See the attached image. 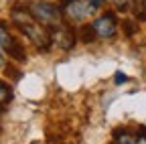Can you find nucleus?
<instances>
[{
    "instance_id": "nucleus-3",
    "label": "nucleus",
    "mask_w": 146,
    "mask_h": 144,
    "mask_svg": "<svg viewBox=\"0 0 146 144\" xmlns=\"http://www.w3.org/2000/svg\"><path fill=\"white\" fill-rule=\"evenodd\" d=\"M49 31H51V41L57 43L63 51L73 49V45H75V33H73V29H71L69 25L59 23V25L51 27Z\"/></svg>"
},
{
    "instance_id": "nucleus-2",
    "label": "nucleus",
    "mask_w": 146,
    "mask_h": 144,
    "mask_svg": "<svg viewBox=\"0 0 146 144\" xmlns=\"http://www.w3.org/2000/svg\"><path fill=\"white\" fill-rule=\"evenodd\" d=\"M29 12L33 14V19L36 23H41L47 29H51V27L61 23V10L57 6L49 4V2H33Z\"/></svg>"
},
{
    "instance_id": "nucleus-14",
    "label": "nucleus",
    "mask_w": 146,
    "mask_h": 144,
    "mask_svg": "<svg viewBox=\"0 0 146 144\" xmlns=\"http://www.w3.org/2000/svg\"><path fill=\"white\" fill-rule=\"evenodd\" d=\"M126 27H128V29H126V33H128V35H132V33L136 31V29H134V23H126Z\"/></svg>"
},
{
    "instance_id": "nucleus-10",
    "label": "nucleus",
    "mask_w": 146,
    "mask_h": 144,
    "mask_svg": "<svg viewBox=\"0 0 146 144\" xmlns=\"http://www.w3.org/2000/svg\"><path fill=\"white\" fill-rule=\"evenodd\" d=\"M85 2H87V6H89L91 12H96L98 8H102V6L106 4V0H85Z\"/></svg>"
},
{
    "instance_id": "nucleus-8",
    "label": "nucleus",
    "mask_w": 146,
    "mask_h": 144,
    "mask_svg": "<svg viewBox=\"0 0 146 144\" xmlns=\"http://www.w3.org/2000/svg\"><path fill=\"white\" fill-rule=\"evenodd\" d=\"M114 138H116V144H136V140L128 134L126 130H116L114 132Z\"/></svg>"
},
{
    "instance_id": "nucleus-13",
    "label": "nucleus",
    "mask_w": 146,
    "mask_h": 144,
    "mask_svg": "<svg viewBox=\"0 0 146 144\" xmlns=\"http://www.w3.org/2000/svg\"><path fill=\"white\" fill-rule=\"evenodd\" d=\"M126 79H128V77L122 73V71H118V73H116V83H124Z\"/></svg>"
},
{
    "instance_id": "nucleus-4",
    "label": "nucleus",
    "mask_w": 146,
    "mask_h": 144,
    "mask_svg": "<svg viewBox=\"0 0 146 144\" xmlns=\"http://www.w3.org/2000/svg\"><path fill=\"white\" fill-rule=\"evenodd\" d=\"M61 12L71 23H81L83 19H87V16L91 14V10H89L85 0H67V2L63 4V8H61Z\"/></svg>"
},
{
    "instance_id": "nucleus-15",
    "label": "nucleus",
    "mask_w": 146,
    "mask_h": 144,
    "mask_svg": "<svg viewBox=\"0 0 146 144\" xmlns=\"http://www.w3.org/2000/svg\"><path fill=\"white\" fill-rule=\"evenodd\" d=\"M4 65V57H2V51H0V67Z\"/></svg>"
},
{
    "instance_id": "nucleus-1",
    "label": "nucleus",
    "mask_w": 146,
    "mask_h": 144,
    "mask_svg": "<svg viewBox=\"0 0 146 144\" xmlns=\"http://www.w3.org/2000/svg\"><path fill=\"white\" fill-rule=\"evenodd\" d=\"M12 21L16 23V27L21 29L41 51H47V49H49V43H53V41H51V31H49L47 27H43L41 23H36L29 10L14 8V10H12Z\"/></svg>"
},
{
    "instance_id": "nucleus-6",
    "label": "nucleus",
    "mask_w": 146,
    "mask_h": 144,
    "mask_svg": "<svg viewBox=\"0 0 146 144\" xmlns=\"http://www.w3.org/2000/svg\"><path fill=\"white\" fill-rule=\"evenodd\" d=\"M0 47L2 49H6L10 55L14 57V59H18V61H25V49L18 45L12 37H10V33H8V29L0 23Z\"/></svg>"
},
{
    "instance_id": "nucleus-11",
    "label": "nucleus",
    "mask_w": 146,
    "mask_h": 144,
    "mask_svg": "<svg viewBox=\"0 0 146 144\" xmlns=\"http://www.w3.org/2000/svg\"><path fill=\"white\" fill-rule=\"evenodd\" d=\"M136 144H146V128H144V126L140 128V136H138Z\"/></svg>"
},
{
    "instance_id": "nucleus-7",
    "label": "nucleus",
    "mask_w": 146,
    "mask_h": 144,
    "mask_svg": "<svg viewBox=\"0 0 146 144\" xmlns=\"http://www.w3.org/2000/svg\"><path fill=\"white\" fill-rule=\"evenodd\" d=\"M79 39L83 41V43H94V39H96V31H94V27L91 25H87V27H81L79 29Z\"/></svg>"
},
{
    "instance_id": "nucleus-16",
    "label": "nucleus",
    "mask_w": 146,
    "mask_h": 144,
    "mask_svg": "<svg viewBox=\"0 0 146 144\" xmlns=\"http://www.w3.org/2000/svg\"><path fill=\"white\" fill-rule=\"evenodd\" d=\"M144 8H146V4H144Z\"/></svg>"
},
{
    "instance_id": "nucleus-9",
    "label": "nucleus",
    "mask_w": 146,
    "mask_h": 144,
    "mask_svg": "<svg viewBox=\"0 0 146 144\" xmlns=\"http://www.w3.org/2000/svg\"><path fill=\"white\" fill-rule=\"evenodd\" d=\"M10 98H12L10 87H8L4 81H0V102H2V104H6V102H10Z\"/></svg>"
},
{
    "instance_id": "nucleus-5",
    "label": "nucleus",
    "mask_w": 146,
    "mask_h": 144,
    "mask_svg": "<svg viewBox=\"0 0 146 144\" xmlns=\"http://www.w3.org/2000/svg\"><path fill=\"white\" fill-rule=\"evenodd\" d=\"M91 27H94V31H96V37H100V39H112L116 35V31H118V21H116L114 14H104Z\"/></svg>"
},
{
    "instance_id": "nucleus-12",
    "label": "nucleus",
    "mask_w": 146,
    "mask_h": 144,
    "mask_svg": "<svg viewBox=\"0 0 146 144\" xmlns=\"http://www.w3.org/2000/svg\"><path fill=\"white\" fill-rule=\"evenodd\" d=\"M112 2L118 6V8H126L128 6V2H130V0H112Z\"/></svg>"
}]
</instances>
